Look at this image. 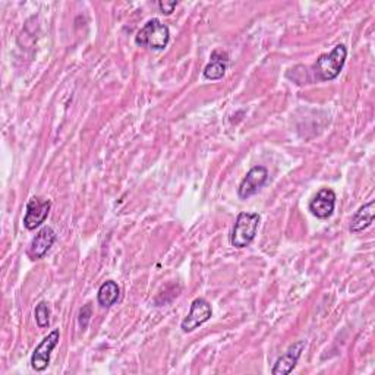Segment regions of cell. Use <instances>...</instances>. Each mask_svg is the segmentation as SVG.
<instances>
[{
  "instance_id": "1",
  "label": "cell",
  "mask_w": 375,
  "mask_h": 375,
  "mask_svg": "<svg viewBox=\"0 0 375 375\" xmlns=\"http://www.w3.org/2000/svg\"><path fill=\"white\" fill-rule=\"evenodd\" d=\"M347 57V49L343 45H338L330 53L321 54L316 65L312 67V72H314V78L317 81H333L336 79L343 67Z\"/></svg>"
},
{
  "instance_id": "2",
  "label": "cell",
  "mask_w": 375,
  "mask_h": 375,
  "mask_svg": "<svg viewBox=\"0 0 375 375\" xmlns=\"http://www.w3.org/2000/svg\"><path fill=\"white\" fill-rule=\"evenodd\" d=\"M169 41H171L169 27L163 24L157 18L147 21L135 35V43L138 46L150 47L154 50L166 49L169 45Z\"/></svg>"
},
{
  "instance_id": "3",
  "label": "cell",
  "mask_w": 375,
  "mask_h": 375,
  "mask_svg": "<svg viewBox=\"0 0 375 375\" xmlns=\"http://www.w3.org/2000/svg\"><path fill=\"white\" fill-rule=\"evenodd\" d=\"M260 220L258 213H239L231 232V245L236 249L251 245L255 239Z\"/></svg>"
},
{
  "instance_id": "4",
  "label": "cell",
  "mask_w": 375,
  "mask_h": 375,
  "mask_svg": "<svg viewBox=\"0 0 375 375\" xmlns=\"http://www.w3.org/2000/svg\"><path fill=\"white\" fill-rule=\"evenodd\" d=\"M212 316H213V309L212 305L208 304V301H205L204 298H197L191 304L190 314L183 318L180 328L183 333H191L210 320Z\"/></svg>"
},
{
  "instance_id": "5",
  "label": "cell",
  "mask_w": 375,
  "mask_h": 375,
  "mask_svg": "<svg viewBox=\"0 0 375 375\" xmlns=\"http://www.w3.org/2000/svg\"><path fill=\"white\" fill-rule=\"evenodd\" d=\"M59 339H60V331L53 330L50 335L41 340V343L34 349L33 357H31V367L34 371L41 372L49 367L52 352L57 346Z\"/></svg>"
},
{
  "instance_id": "6",
  "label": "cell",
  "mask_w": 375,
  "mask_h": 375,
  "mask_svg": "<svg viewBox=\"0 0 375 375\" xmlns=\"http://www.w3.org/2000/svg\"><path fill=\"white\" fill-rule=\"evenodd\" d=\"M50 208H52L50 200H43L40 197L31 198L27 204L24 226L28 229V231H34V229L40 227L49 217Z\"/></svg>"
},
{
  "instance_id": "7",
  "label": "cell",
  "mask_w": 375,
  "mask_h": 375,
  "mask_svg": "<svg viewBox=\"0 0 375 375\" xmlns=\"http://www.w3.org/2000/svg\"><path fill=\"white\" fill-rule=\"evenodd\" d=\"M268 179V171L264 168V166H255L251 171L246 173V176L242 179L239 188H238V194L242 200H246L249 197L255 195L261 188L265 185Z\"/></svg>"
},
{
  "instance_id": "8",
  "label": "cell",
  "mask_w": 375,
  "mask_h": 375,
  "mask_svg": "<svg viewBox=\"0 0 375 375\" xmlns=\"http://www.w3.org/2000/svg\"><path fill=\"white\" fill-rule=\"evenodd\" d=\"M57 235L50 226H45L40 229L38 233L33 238L30 248H28V255L31 260H40L43 258L56 242Z\"/></svg>"
},
{
  "instance_id": "9",
  "label": "cell",
  "mask_w": 375,
  "mask_h": 375,
  "mask_svg": "<svg viewBox=\"0 0 375 375\" xmlns=\"http://www.w3.org/2000/svg\"><path fill=\"white\" fill-rule=\"evenodd\" d=\"M336 207V194L330 188H323V190L311 200L309 212L317 219H328Z\"/></svg>"
},
{
  "instance_id": "10",
  "label": "cell",
  "mask_w": 375,
  "mask_h": 375,
  "mask_svg": "<svg viewBox=\"0 0 375 375\" xmlns=\"http://www.w3.org/2000/svg\"><path fill=\"white\" fill-rule=\"evenodd\" d=\"M305 346H306L305 340H301V342H296V343L292 345L286 350L284 355H282L276 361V364H275V367L272 369V374L273 375H287V374H290L292 371H294L296 364H298V361H299V358H301V355H302Z\"/></svg>"
},
{
  "instance_id": "11",
  "label": "cell",
  "mask_w": 375,
  "mask_h": 375,
  "mask_svg": "<svg viewBox=\"0 0 375 375\" xmlns=\"http://www.w3.org/2000/svg\"><path fill=\"white\" fill-rule=\"evenodd\" d=\"M375 217V201L371 200L369 202L364 204L359 210L353 214L352 220H350V226H349V231L352 233H359L365 229H368Z\"/></svg>"
},
{
  "instance_id": "12",
  "label": "cell",
  "mask_w": 375,
  "mask_h": 375,
  "mask_svg": "<svg viewBox=\"0 0 375 375\" xmlns=\"http://www.w3.org/2000/svg\"><path fill=\"white\" fill-rule=\"evenodd\" d=\"M119 296H120L119 284L116 282H113V280H106L98 289L97 301H98L100 306L110 308L119 301Z\"/></svg>"
},
{
  "instance_id": "13",
  "label": "cell",
  "mask_w": 375,
  "mask_h": 375,
  "mask_svg": "<svg viewBox=\"0 0 375 375\" xmlns=\"http://www.w3.org/2000/svg\"><path fill=\"white\" fill-rule=\"evenodd\" d=\"M227 60L229 59L226 53L220 52V57H219V52H214L212 54V62L204 69V76L210 81L221 79L227 69Z\"/></svg>"
},
{
  "instance_id": "14",
  "label": "cell",
  "mask_w": 375,
  "mask_h": 375,
  "mask_svg": "<svg viewBox=\"0 0 375 375\" xmlns=\"http://www.w3.org/2000/svg\"><path fill=\"white\" fill-rule=\"evenodd\" d=\"M34 316H35V323L40 328H45L50 324V309L46 302H40L35 306Z\"/></svg>"
},
{
  "instance_id": "15",
  "label": "cell",
  "mask_w": 375,
  "mask_h": 375,
  "mask_svg": "<svg viewBox=\"0 0 375 375\" xmlns=\"http://www.w3.org/2000/svg\"><path fill=\"white\" fill-rule=\"evenodd\" d=\"M91 317H93V306H91V304H87L81 308L79 317H78V323H79L82 330H86L88 327Z\"/></svg>"
},
{
  "instance_id": "16",
  "label": "cell",
  "mask_w": 375,
  "mask_h": 375,
  "mask_svg": "<svg viewBox=\"0 0 375 375\" xmlns=\"http://www.w3.org/2000/svg\"><path fill=\"white\" fill-rule=\"evenodd\" d=\"M176 6H178V2H166V0L164 2H158V8H160L161 13H164V15H171Z\"/></svg>"
}]
</instances>
